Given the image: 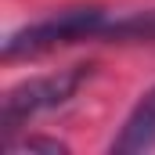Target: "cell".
<instances>
[{
  "label": "cell",
  "mask_w": 155,
  "mask_h": 155,
  "mask_svg": "<svg viewBox=\"0 0 155 155\" xmlns=\"http://www.w3.org/2000/svg\"><path fill=\"white\" fill-rule=\"evenodd\" d=\"M90 76V65H72L65 72H51V76H36L25 79L18 87H11L0 101V126L4 137H11L22 123H29L40 112H51L58 105H65L72 94L79 90V83Z\"/></svg>",
  "instance_id": "2"
},
{
  "label": "cell",
  "mask_w": 155,
  "mask_h": 155,
  "mask_svg": "<svg viewBox=\"0 0 155 155\" xmlns=\"http://www.w3.org/2000/svg\"><path fill=\"white\" fill-rule=\"evenodd\" d=\"M152 148H155V87L141 94V101L126 116L119 137L112 141V155H137Z\"/></svg>",
  "instance_id": "3"
},
{
  "label": "cell",
  "mask_w": 155,
  "mask_h": 155,
  "mask_svg": "<svg viewBox=\"0 0 155 155\" xmlns=\"http://www.w3.org/2000/svg\"><path fill=\"white\" fill-rule=\"evenodd\" d=\"M108 33H112V22L101 7H65L51 18H40V22L15 29L4 40V58L43 54V51H54V47H69V43L108 36Z\"/></svg>",
  "instance_id": "1"
},
{
  "label": "cell",
  "mask_w": 155,
  "mask_h": 155,
  "mask_svg": "<svg viewBox=\"0 0 155 155\" xmlns=\"http://www.w3.org/2000/svg\"><path fill=\"white\" fill-rule=\"evenodd\" d=\"M7 152H51V155H61L65 152V144H58V141H43V137H29V141H22V144H7Z\"/></svg>",
  "instance_id": "4"
}]
</instances>
